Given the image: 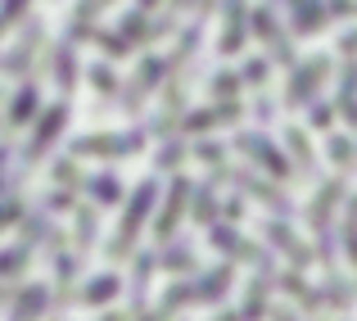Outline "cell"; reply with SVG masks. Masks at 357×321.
<instances>
[{"mask_svg":"<svg viewBox=\"0 0 357 321\" xmlns=\"http://www.w3.org/2000/svg\"><path fill=\"white\" fill-rule=\"evenodd\" d=\"M154 200H158L154 181H140L136 191H131L127 213H122V222H118V235L109 240V258H127V253H136V235H140V226L149 222V213H154Z\"/></svg>","mask_w":357,"mask_h":321,"instance_id":"cell-1","label":"cell"},{"mask_svg":"<svg viewBox=\"0 0 357 321\" xmlns=\"http://www.w3.org/2000/svg\"><path fill=\"white\" fill-rule=\"evenodd\" d=\"M140 145H145L140 131H127V136H109V131H100V136L73 140V158H122V154H136Z\"/></svg>","mask_w":357,"mask_h":321,"instance_id":"cell-2","label":"cell"},{"mask_svg":"<svg viewBox=\"0 0 357 321\" xmlns=\"http://www.w3.org/2000/svg\"><path fill=\"white\" fill-rule=\"evenodd\" d=\"M63 127H68V105L59 100V105H50V109L41 113V118H36V127H32V140H27V154H23L27 163H36V158H41L45 149L54 145V140H59V131H63Z\"/></svg>","mask_w":357,"mask_h":321,"instance_id":"cell-3","label":"cell"},{"mask_svg":"<svg viewBox=\"0 0 357 321\" xmlns=\"http://www.w3.org/2000/svg\"><path fill=\"white\" fill-rule=\"evenodd\" d=\"M167 73H172V59H158V54H145V59H140V73H136V82L127 87V100H122V109H127V113H136V109H140V100H145L149 91H154L158 82L167 77Z\"/></svg>","mask_w":357,"mask_h":321,"instance_id":"cell-4","label":"cell"},{"mask_svg":"<svg viewBox=\"0 0 357 321\" xmlns=\"http://www.w3.org/2000/svg\"><path fill=\"white\" fill-rule=\"evenodd\" d=\"M185 204H190V181H185V177H172L167 200H163V213H158V222H154V235H158V240H172V231H176V222H181Z\"/></svg>","mask_w":357,"mask_h":321,"instance_id":"cell-5","label":"cell"},{"mask_svg":"<svg viewBox=\"0 0 357 321\" xmlns=\"http://www.w3.org/2000/svg\"><path fill=\"white\" fill-rule=\"evenodd\" d=\"M41 41H45V32H41V27H27V32L18 36V45L5 54V59H0V73H9V77L27 73V68H32V54L41 50Z\"/></svg>","mask_w":357,"mask_h":321,"instance_id":"cell-6","label":"cell"},{"mask_svg":"<svg viewBox=\"0 0 357 321\" xmlns=\"http://www.w3.org/2000/svg\"><path fill=\"white\" fill-rule=\"evenodd\" d=\"M118 290H122V276H118V271H105V276H91L86 285L77 290V304L105 308V304H114V299H118Z\"/></svg>","mask_w":357,"mask_h":321,"instance_id":"cell-7","label":"cell"},{"mask_svg":"<svg viewBox=\"0 0 357 321\" xmlns=\"http://www.w3.org/2000/svg\"><path fill=\"white\" fill-rule=\"evenodd\" d=\"M109 5H114V0H82V5L73 9V18H68V41L77 45L82 36H91V32H96V18L105 14Z\"/></svg>","mask_w":357,"mask_h":321,"instance_id":"cell-8","label":"cell"},{"mask_svg":"<svg viewBox=\"0 0 357 321\" xmlns=\"http://www.w3.org/2000/svg\"><path fill=\"white\" fill-rule=\"evenodd\" d=\"M45 308H50V294H45L41 285H27L23 294L14 299V321H41Z\"/></svg>","mask_w":357,"mask_h":321,"instance_id":"cell-9","label":"cell"},{"mask_svg":"<svg viewBox=\"0 0 357 321\" xmlns=\"http://www.w3.org/2000/svg\"><path fill=\"white\" fill-rule=\"evenodd\" d=\"M36 109H41V91H36V82H23V87H18V96L9 100V127H23Z\"/></svg>","mask_w":357,"mask_h":321,"instance_id":"cell-10","label":"cell"},{"mask_svg":"<svg viewBox=\"0 0 357 321\" xmlns=\"http://www.w3.org/2000/svg\"><path fill=\"white\" fill-rule=\"evenodd\" d=\"M227 290H231V267H213L195 281V299H204V304H218Z\"/></svg>","mask_w":357,"mask_h":321,"instance_id":"cell-11","label":"cell"},{"mask_svg":"<svg viewBox=\"0 0 357 321\" xmlns=\"http://www.w3.org/2000/svg\"><path fill=\"white\" fill-rule=\"evenodd\" d=\"M321 73H326V64H321V59H317V64H307V68H298V73H294V82H289V105H303V100L317 91Z\"/></svg>","mask_w":357,"mask_h":321,"instance_id":"cell-12","label":"cell"},{"mask_svg":"<svg viewBox=\"0 0 357 321\" xmlns=\"http://www.w3.org/2000/svg\"><path fill=\"white\" fill-rule=\"evenodd\" d=\"M244 41V5L240 0H227V36H222V54H236Z\"/></svg>","mask_w":357,"mask_h":321,"instance_id":"cell-13","label":"cell"},{"mask_svg":"<svg viewBox=\"0 0 357 321\" xmlns=\"http://www.w3.org/2000/svg\"><path fill=\"white\" fill-rule=\"evenodd\" d=\"M54 82H59V91L77 87V54H73V41L54 50Z\"/></svg>","mask_w":357,"mask_h":321,"instance_id":"cell-14","label":"cell"},{"mask_svg":"<svg viewBox=\"0 0 357 321\" xmlns=\"http://www.w3.org/2000/svg\"><path fill=\"white\" fill-rule=\"evenodd\" d=\"M240 145L249 149L253 158H262V163H267V172H276V177H285V172H289V167H285V158H280L276 149L267 145V140H258V136H240Z\"/></svg>","mask_w":357,"mask_h":321,"instance_id":"cell-15","label":"cell"},{"mask_svg":"<svg viewBox=\"0 0 357 321\" xmlns=\"http://www.w3.org/2000/svg\"><path fill=\"white\" fill-rule=\"evenodd\" d=\"M91 195H96V204L114 209V204L122 200V181H118V177H109V172H100V177H91Z\"/></svg>","mask_w":357,"mask_h":321,"instance_id":"cell-16","label":"cell"},{"mask_svg":"<svg viewBox=\"0 0 357 321\" xmlns=\"http://www.w3.org/2000/svg\"><path fill=\"white\" fill-rule=\"evenodd\" d=\"M267 235H271V244H276V249H285V253H289V258H294V262H307V253H303V244H298V240H294V235H289V231H285V226H267Z\"/></svg>","mask_w":357,"mask_h":321,"instance_id":"cell-17","label":"cell"},{"mask_svg":"<svg viewBox=\"0 0 357 321\" xmlns=\"http://www.w3.org/2000/svg\"><path fill=\"white\" fill-rule=\"evenodd\" d=\"M27 9H32V0H0V36H5L9 27L27 14Z\"/></svg>","mask_w":357,"mask_h":321,"instance_id":"cell-18","label":"cell"},{"mask_svg":"<svg viewBox=\"0 0 357 321\" xmlns=\"http://www.w3.org/2000/svg\"><path fill=\"white\" fill-rule=\"evenodd\" d=\"M163 267H167V271H190V267H195V253L185 249V244H167Z\"/></svg>","mask_w":357,"mask_h":321,"instance_id":"cell-19","label":"cell"},{"mask_svg":"<svg viewBox=\"0 0 357 321\" xmlns=\"http://www.w3.org/2000/svg\"><path fill=\"white\" fill-rule=\"evenodd\" d=\"M96 240V209H77V253L91 249Z\"/></svg>","mask_w":357,"mask_h":321,"instance_id":"cell-20","label":"cell"},{"mask_svg":"<svg viewBox=\"0 0 357 321\" xmlns=\"http://www.w3.org/2000/svg\"><path fill=\"white\" fill-rule=\"evenodd\" d=\"M23 267H27V244H18V249L0 253V281H5V276H18Z\"/></svg>","mask_w":357,"mask_h":321,"instance_id":"cell-21","label":"cell"},{"mask_svg":"<svg viewBox=\"0 0 357 321\" xmlns=\"http://www.w3.org/2000/svg\"><path fill=\"white\" fill-rule=\"evenodd\" d=\"M195 217H199V222H213V217H218V195H213V186H204V191L195 195Z\"/></svg>","mask_w":357,"mask_h":321,"instance_id":"cell-22","label":"cell"},{"mask_svg":"<svg viewBox=\"0 0 357 321\" xmlns=\"http://www.w3.org/2000/svg\"><path fill=\"white\" fill-rule=\"evenodd\" d=\"M91 82H96L105 96H118V77L109 73V64H96V68H91Z\"/></svg>","mask_w":357,"mask_h":321,"instance_id":"cell-23","label":"cell"},{"mask_svg":"<svg viewBox=\"0 0 357 321\" xmlns=\"http://www.w3.org/2000/svg\"><path fill=\"white\" fill-rule=\"evenodd\" d=\"M54 181L59 186H82V167H73V158H59V163H54Z\"/></svg>","mask_w":357,"mask_h":321,"instance_id":"cell-24","label":"cell"},{"mask_svg":"<svg viewBox=\"0 0 357 321\" xmlns=\"http://www.w3.org/2000/svg\"><path fill=\"white\" fill-rule=\"evenodd\" d=\"M18 217H23V204H18V200H14V195H9V200H5V204H0V226H14V222H18Z\"/></svg>","mask_w":357,"mask_h":321,"instance_id":"cell-25","label":"cell"},{"mask_svg":"<svg viewBox=\"0 0 357 321\" xmlns=\"http://www.w3.org/2000/svg\"><path fill=\"white\" fill-rule=\"evenodd\" d=\"M236 87H240V82L231 77V73H222V77H213V96H231Z\"/></svg>","mask_w":357,"mask_h":321,"instance_id":"cell-26","label":"cell"},{"mask_svg":"<svg viewBox=\"0 0 357 321\" xmlns=\"http://www.w3.org/2000/svg\"><path fill=\"white\" fill-rule=\"evenodd\" d=\"M244 77H249V82H262V77H267V64H262V59H253L249 68H244Z\"/></svg>","mask_w":357,"mask_h":321,"instance_id":"cell-27","label":"cell"},{"mask_svg":"<svg viewBox=\"0 0 357 321\" xmlns=\"http://www.w3.org/2000/svg\"><path fill=\"white\" fill-rule=\"evenodd\" d=\"M100 321H136L131 313H100Z\"/></svg>","mask_w":357,"mask_h":321,"instance_id":"cell-28","label":"cell"},{"mask_svg":"<svg viewBox=\"0 0 357 321\" xmlns=\"http://www.w3.org/2000/svg\"><path fill=\"white\" fill-rule=\"evenodd\" d=\"M136 321H167L163 313H145V308H140V313H136Z\"/></svg>","mask_w":357,"mask_h":321,"instance_id":"cell-29","label":"cell"},{"mask_svg":"<svg viewBox=\"0 0 357 321\" xmlns=\"http://www.w3.org/2000/svg\"><path fill=\"white\" fill-rule=\"evenodd\" d=\"M5 163H9V149L0 145V177H5ZM0 186H5V181H0Z\"/></svg>","mask_w":357,"mask_h":321,"instance_id":"cell-30","label":"cell"},{"mask_svg":"<svg viewBox=\"0 0 357 321\" xmlns=\"http://www.w3.org/2000/svg\"><path fill=\"white\" fill-rule=\"evenodd\" d=\"M158 5V0H140V9H154Z\"/></svg>","mask_w":357,"mask_h":321,"instance_id":"cell-31","label":"cell"},{"mask_svg":"<svg viewBox=\"0 0 357 321\" xmlns=\"http://www.w3.org/2000/svg\"><path fill=\"white\" fill-rule=\"evenodd\" d=\"M276 321H294V317H289V313H276Z\"/></svg>","mask_w":357,"mask_h":321,"instance_id":"cell-32","label":"cell"},{"mask_svg":"<svg viewBox=\"0 0 357 321\" xmlns=\"http://www.w3.org/2000/svg\"><path fill=\"white\" fill-rule=\"evenodd\" d=\"M172 5H176V9H181V5H190V0H172Z\"/></svg>","mask_w":357,"mask_h":321,"instance_id":"cell-33","label":"cell"}]
</instances>
